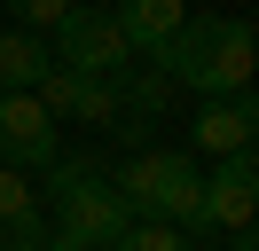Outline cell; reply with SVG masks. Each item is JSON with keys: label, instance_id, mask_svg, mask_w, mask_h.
Masks as SVG:
<instances>
[{"label": "cell", "instance_id": "1", "mask_svg": "<svg viewBox=\"0 0 259 251\" xmlns=\"http://www.w3.org/2000/svg\"><path fill=\"white\" fill-rule=\"evenodd\" d=\"M149 63H157L173 87L204 94V102L251 94V24H243V16H189Z\"/></svg>", "mask_w": 259, "mask_h": 251}, {"label": "cell", "instance_id": "2", "mask_svg": "<svg viewBox=\"0 0 259 251\" xmlns=\"http://www.w3.org/2000/svg\"><path fill=\"white\" fill-rule=\"evenodd\" d=\"M48 196H55V228H48V251H110L126 235V196L110 188V165L95 149L87 157H55L48 165Z\"/></svg>", "mask_w": 259, "mask_h": 251}, {"label": "cell", "instance_id": "3", "mask_svg": "<svg viewBox=\"0 0 259 251\" xmlns=\"http://www.w3.org/2000/svg\"><path fill=\"white\" fill-rule=\"evenodd\" d=\"M110 188L126 196L134 220H165L189 243H204V220H196V196H204V165L189 149H134L126 165L110 173Z\"/></svg>", "mask_w": 259, "mask_h": 251}, {"label": "cell", "instance_id": "4", "mask_svg": "<svg viewBox=\"0 0 259 251\" xmlns=\"http://www.w3.org/2000/svg\"><path fill=\"white\" fill-rule=\"evenodd\" d=\"M48 55H55V71H71V78H118L134 63V47H126V31H118L110 8H71L63 24L48 31Z\"/></svg>", "mask_w": 259, "mask_h": 251}, {"label": "cell", "instance_id": "5", "mask_svg": "<svg viewBox=\"0 0 259 251\" xmlns=\"http://www.w3.org/2000/svg\"><path fill=\"white\" fill-rule=\"evenodd\" d=\"M251 212H259V165H251V149L220 157V165L204 173V196H196L204 235H251Z\"/></svg>", "mask_w": 259, "mask_h": 251}, {"label": "cell", "instance_id": "6", "mask_svg": "<svg viewBox=\"0 0 259 251\" xmlns=\"http://www.w3.org/2000/svg\"><path fill=\"white\" fill-rule=\"evenodd\" d=\"M63 157V126L32 94H0V165L8 173H48Z\"/></svg>", "mask_w": 259, "mask_h": 251}, {"label": "cell", "instance_id": "7", "mask_svg": "<svg viewBox=\"0 0 259 251\" xmlns=\"http://www.w3.org/2000/svg\"><path fill=\"white\" fill-rule=\"evenodd\" d=\"M251 134H259L251 94H220V102H196V126H189V141H196V149H189V157H243V149H251Z\"/></svg>", "mask_w": 259, "mask_h": 251}, {"label": "cell", "instance_id": "8", "mask_svg": "<svg viewBox=\"0 0 259 251\" xmlns=\"http://www.w3.org/2000/svg\"><path fill=\"white\" fill-rule=\"evenodd\" d=\"M0 251H48V220H39V196L24 173L0 165Z\"/></svg>", "mask_w": 259, "mask_h": 251}, {"label": "cell", "instance_id": "9", "mask_svg": "<svg viewBox=\"0 0 259 251\" xmlns=\"http://www.w3.org/2000/svg\"><path fill=\"white\" fill-rule=\"evenodd\" d=\"M118 31H126V47H134V63L142 55H157L165 39H173L181 24H189V0H118Z\"/></svg>", "mask_w": 259, "mask_h": 251}, {"label": "cell", "instance_id": "10", "mask_svg": "<svg viewBox=\"0 0 259 251\" xmlns=\"http://www.w3.org/2000/svg\"><path fill=\"white\" fill-rule=\"evenodd\" d=\"M48 71H55L48 39H32V31H0V94H32Z\"/></svg>", "mask_w": 259, "mask_h": 251}, {"label": "cell", "instance_id": "11", "mask_svg": "<svg viewBox=\"0 0 259 251\" xmlns=\"http://www.w3.org/2000/svg\"><path fill=\"white\" fill-rule=\"evenodd\" d=\"M71 126H102V134H118V87L110 78H79V102H71Z\"/></svg>", "mask_w": 259, "mask_h": 251}, {"label": "cell", "instance_id": "12", "mask_svg": "<svg viewBox=\"0 0 259 251\" xmlns=\"http://www.w3.org/2000/svg\"><path fill=\"white\" fill-rule=\"evenodd\" d=\"M110 251H189V235L165 228V220H126V235H118Z\"/></svg>", "mask_w": 259, "mask_h": 251}, {"label": "cell", "instance_id": "13", "mask_svg": "<svg viewBox=\"0 0 259 251\" xmlns=\"http://www.w3.org/2000/svg\"><path fill=\"white\" fill-rule=\"evenodd\" d=\"M71 8H79V0H16V16H24V24H16V31H32V39H48V31H55V24H63V16H71Z\"/></svg>", "mask_w": 259, "mask_h": 251}, {"label": "cell", "instance_id": "14", "mask_svg": "<svg viewBox=\"0 0 259 251\" xmlns=\"http://www.w3.org/2000/svg\"><path fill=\"white\" fill-rule=\"evenodd\" d=\"M228 251H259V243H251V235H228Z\"/></svg>", "mask_w": 259, "mask_h": 251}, {"label": "cell", "instance_id": "15", "mask_svg": "<svg viewBox=\"0 0 259 251\" xmlns=\"http://www.w3.org/2000/svg\"><path fill=\"white\" fill-rule=\"evenodd\" d=\"M189 251H212V243H189Z\"/></svg>", "mask_w": 259, "mask_h": 251}]
</instances>
